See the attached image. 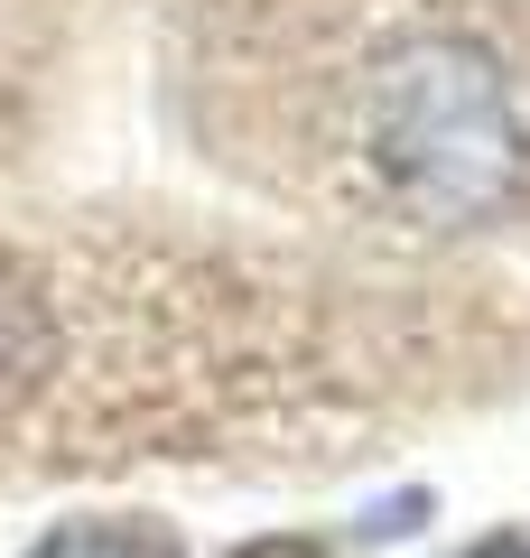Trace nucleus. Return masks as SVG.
<instances>
[{
	"label": "nucleus",
	"mask_w": 530,
	"mask_h": 558,
	"mask_svg": "<svg viewBox=\"0 0 530 558\" xmlns=\"http://www.w3.org/2000/svg\"><path fill=\"white\" fill-rule=\"evenodd\" d=\"M530 363V0H0V484L316 475Z\"/></svg>",
	"instance_id": "f257e3e1"
},
{
	"label": "nucleus",
	"mask_w": 530,
	"mask_h": 558,
	"mask_svg": "<svg viewBox=\"0 0 530 558\" xmlns=\"http://www.w3.org/2000/svg\"><path fill=\"white\" fill-rule=\"evenodd\" d=\"M28 558H186V539H177V521H158V512H75V521H57Z\"/></svg>",
	"instance_id": "f03ea898"
},
{
	"label": "nucleus",
	"mask_w": 530,
	"mask_h": 558,
	"mask_svg": "<svg viewBox=\"0 0 530 558\" xmlns=\"http://www.w3.org/2000/svg\"><path fill=\"white\" fill-rule=\"evenodd\" d=\"M233 558H335L326 539H308V531H270V539H242Z\"/></svg>",
	"instance_id": "7ed1b4c3"
},
{
	"label": "nucleus",
	"mask_w": 530,
	"mask_h": 558,
	"mask_svg": "<svg viewBox=\"0 0 530 558\" xmlns=\"http://www.w3.org/2000/svg\"><path fill=\"white\" fill-rule=\"evenodd\" d=\"M456 558H530V531H503V539H484V549H456Z\"/></svg>",
	"instance_id": "20e7f679"
}]
</instances>
